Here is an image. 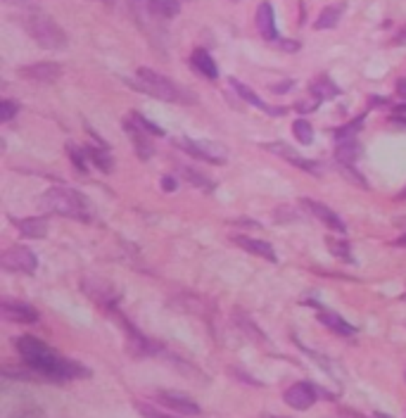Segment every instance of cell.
<instances>
[{"label":"cell","mask_w":406,"mask_h":418,"mask_svg":"<svg viewBox=\"0 0 406 418\" xmlns=\"http://www.w3.org/2000/svg\"><path fill=\"white\" fill-rule=\"evenodd\" d=\"M19 357L24 359L28 368H33L46 382H67L71 378H85L88 368H83L78 361L64 359L55 354L43 340H36L31 335H21L14 340Z\"/></svg>","instance_id":"cell-1"},{"label":"cell","mask_w":406,"mask_h":418,"mask_svg":"<svg viewBox=\"0 0 406 418\" xmlns=\"http://www.w3.org/2000/svg\"><path fill=\"white\" fill-rule=\"evenodd\" d=\"M38 207L46 211V214L76 219V221H90L93 219L90 202L85 200L81 193H76V190H71L67 186H55V188L46 190L38 200Z\"/></svg>","instance_id":"cell-2"},{"label":"cell","mask_w":406,"mask_h":418,"mask_svg":"<svg viewBox=\"0 0 406 418\" xmlns=\"http://www.w3.org/2000/svg\"><path fill=\"white\" fill-rule=\"evenodd\" d=\"M21 26H24V31L31 36L33 43H38L41 48H46V51H64V48L69 46L67 31L57 22H53L48 15H43V12H36V10L26 12V15L21 17Z\"/></svg>","instance_id":"cell-3"},{"label":"cell","mask_w":406,"mask_h":418,"mask_svg":"<svg viewBox=\"0 0 406 418\" xmlns=\"http://www.w3.org/2000/svg\"><path fill=\"white\" fill-rule=\"evenodd\" d=\"M135 88H140L142 93L152 95L157 100H164V103H183V105L195 103L192 93H188V90L181 88L171 79H167L164 74L155 72V69H147V67H140L138 74H135Z\"/></svg>","instance_id":"cell-4"},{"label":"cell","mask_w":406,"mask_h":418,"mask_svg":"<svg viewBox=\"0 0 406 418\" xmlns=\"http://www.w3.org/2000/svg\"><path fill=\"white\" fill-rule=\"evenodd\" d=\"M178 147H183L190 157L209 162V164H226L228 160V150L221 143H214V140H190V138H178L176 140Z\"/></svg>","instance_id":"cell-5"},{"label":"cell","mask_w":406,"mask_h":418,"mask_svg":"<svg viewBox=\"0 0 406 418\" xmlns=\"http://www.w3.org/2000/svg\"><path fill=\"white\" fill-rule=\"evenodd\" d=\"M269 152H274L276 157H281L285 162H290L292 167H297V169H302V172L306 174H311V176H321L323 174V167H321V162L316 160H306L304 155H299L295 147H290V145H285V143H266L264 145Z\"/></svg>","instance_id":"cell-6"},{"label":"cell","mask_w":406,"mask_h":418,"mask_svg":"<svg viewBox=\"0 0 406 418\" xmlns=\"http://www.w3.org/2000/svg\"><path fill=\"white\" fill-rule=\"evenodd\" d=\"M0 264L7 271H19V273H33L36 266H38V259H36V254L28 250V247H21V245H14L10 250L3 252V257H0Z\"/></svg>","instance_id":"cell-7"},{"label":"cell","mask_w":406,"mask_h":418,"mask_svg":"<svg viewBox=\"0 0 406 418\" xmlns=\"http://www.w3.org/2000/svg\"><path fill=\"white\" fill-rule=\"evenodd\" d=\"M81 290L90 297V300H95L98 304H103V307H110V304L117 302V288H114L110 281L98 278V276H95V278H93V276L83 278Z\"/></svg>","instance_id":"cell-8"},{"label":"cell","mask_w":406,"mask_h":418,"mask_svg":"<svg viewBox=\"0 0 406 418\" xmlns=\"http://www.w3.org/2000/svg\"><path fill=\"white\" fill-rule=\"evenodd\" d=\"M0 311H3V318L10 323H36L38 321V311H36L31 304L19 302V300H3L0 302Z\"/></svg>","instance_id":"cell-9"},{"label":"cell","mask_w":406,"mask_h":418,"mask_svg":"<svg viewBox=\"0 0 406 418\" xmlns=\"http://www.w3.org/2000/svg\"><path fill=\"white\" fill-rule=\"evenodd\" d=\"M19 76H24L28 81L50 83L62 76V67L57 65V62H33V65L19 67Z\"/></svg>","instance_id":"cell-10"},{"label":"cell","mask_w":406,"mask_h":418,"mask_svg":"<svg viewBox=\"0 0 406 418\" xmlns=\"http://www.w3.org/2000/svg\"><path fill=\"white\" fill-rule=\"evenodd\" d=\"M228 83H231L235 93H238L245 103L252 105V108L261 110V112H266V115H271V117H283V115H288V110H285V108H274V105L264 103L261 98L256 95L252 88L245 86V83H242V81H238V79H235V76H231V79H228Z\"/></svg>","instance_id":"cell-11"},{"label":"cell","mask_w":406,"mask_h":418,"mask_svg":"<svg viewBox=\"0 0 406 418\" xmlns=\"http://www.w3.org/2000/svg\"><path fill=\"white\" fill-rule=\"evenodd\" d=\"M283 399L295 411H304L316 402V390H313V385H309V382H297V385L285 390Z\"/></svg>","instance_id":"cell-12"},{"label":"cell","mask_w":406,"mask_h":418,"mask_svg":"<svg viewBox=\"0 0 406 418\" xmlns=\"http://www.w3.org/2000/svg\"><path fill=\"white\" fill-rule=\"evenodd\" d=\"M157 399H160L164 407L178 411V414H185V416H197L199 414V407L190 399L188 395L174 392V390H160V392H157Z\"/></svg>","instance_id":"cell-13"},{"label":"cell","mask_w":406,"mask_h":418,"mask_svg":"<svg viewBox=\"0 0 406 418\" xmlns=\"http://www.w3.org/2000/svg\"><path fill=\"white\" fill-rule=\"evenodd\" d=\"M256 29H259L261 38H266L269 43H278L281 36H278V29H276V15H274V5L271 3H261L259 8H256Z\"/></svg>","instance_id":"cell-14"},{"label":"cell","mask_w":406,"mask_h":418,"mask_svg":"<svg viewBox=\"0 0 406 418\" xmlns=\"http://www.w3.org/2000/svg\"><path fill=\"white\" fill-rule=\"evenodd\" d=\"M302 207H306L311 211L313 216L318 219L321 224L326 226V229H330V231H335V233H342V236H345L347 233V226H345V221H342V219L335 214L333 209H328L326 204H321V202H313V200H302Z\"/></svg>","instance_id":"cell-15"},{"label":"cell","mask_w":406,"mask_h":418,"mask_svg":"<svg viewBox=\"0 0 406 418\" xmlns=\"http://www.w3.org/2000/svg\"><path fill=\"white\" fill-rule=\"evenodd\" d=\"M311 307H316V311H318V321L326 325V328H330L333 333H338V335H354L356 333V328L352 323H347L345 318L342 316H338L335 311H330V309H323L321 304H316V302H311Z\"/></svg>","instance_id":"cell-16"},{"label":"cell","mask_w":406,"mask_h":418,"mask_svg":"<svg viewBox=\"0 0 406 418\" xmlns=\"http://www.w3.org/2000/svg\"><path fill=\"white\" fill-rule=\"evenodd\" d=\"M190 65L192 69H195L197 74H202L204 79H209V81H217L219 79V67H217V62L212 60V55L202 51V48H197V51H192L190 55Z\"/></svg>","instance_id":"cell-17"},{"label":"cell","mask_w":406,"mask_h":418,"mask_svg":"<svg viewBox=\"0 0 406 418\" xmlns=\"http://www.w3.org/2000/svg\"><path fill=\"white\" fill-rule=\"evenodd\" d=\"M233 243L240 245L245 252L254 254V257H261L266 261H276L274 247H271L269 243H264V240H254V238H247V236H233Z\"/></svg>","instance_id":"cell-18"},{"label":"cell","mask_w":406,"mask_h":418,"mask_svg":"<svg viewBox=\"0 0 406 418\" xmlns=\"http://www.w3.org/2000/svg\"><path fill=\"white\" fill-rule=\"evenodd\" d=\"M345 10H347V3H345V0L328 5V8L321 10V15H318V19H316V24H313V29H318V31H323V29H335V26L340 24L342 15H345Z\"/></svg>","instance_id":"cell-19"},{"label":"cell","mask_w":406,"mask_h":418,"mask_svg":"<svg viewBox=\"0 0 406 418\" xmlns=\"http://www.w3.org/2000/svg\"><path fill=\"white\" fill-rule=\"evenodd\" d=\"M14 226H17L24 238H46L48 236V221L43 216L14 219Z\"/></svg>","instance_id":"cell-20"},{"label":"cell","mask_w":406,"mask_h":418,"mask_svg":"<svg viewBox=\"0 0 406 418\" xmlns=\"http://www.w3.org/2000/svg\"><path fill=\"white\" fill-rule=\"evenodd\" d=\"M124 131H126V136H128V140L133 143V147H135V152H138V157L140 160H150L155 155V150H152V145L147 143V133H142L140 129H135V126L131 124V122H124Z\"/></svg>","instance_id":"cell-21"},{"label":"cell","mask_w":406,"mask_h":418,"mask_svg":"<svg viewBox=\"0 0 406 418\" xmlns=\"http://www.w3.org/2000/svg\"><path fill=\"white\" fill-rule=\"evenodd\" d=\"M311 95L313 98H318V100H333V98H338L340 95V88L335 86L330 76H318L316 81H311Z\"/></svg>","instance_id":"cell-22"},{"label":"cell","mask_w":406,"mask_h":418,"mask_svg":"<svg viewBox=\"0 0 406 418\" xmlns=\"http://www.w3.org/2000/svg\"><path fill=\"white\" fill-rule=\"evenodd\" d=\"M181 5L183 0H150V8L160 19H174L181 12Z\"/></svg>","instance_id":"cell-23"},{"label":"cell","mask_w":406,"mask_h":418,"mask_svg":"<svg viewBox=\"0 0 406 418\" xmlns=\"http://www.w3.org/2000/svg\"><path fill=\"white\" fill-rule=\"evenodd\" d=\"M181 176L188 183H192L195 188L204 190V193H212L214 188H217V183H214L209 176H204L202 172H197V169H190V167H181Z\"/></svg>","instance_id":"cell-24"},{"label":"cell","mask_w":406,"mask_h":418,"mask_svg":"<svg viewBox=\"0 0 406 418\" xmlns=\"http://www.w3.org/2000/svg\"><path fill=\"white\" fill-rule=\"evenodd\" d=\"M128 122H131L135 129H140L142 133H147V136H155V138H164L167 133H164L162 126L152 124L150 119H145L140 115V112H128Z\"/></svg>","instance_id":"cell-25"},{"label":"cell","mask_w":406,"mask_h":418,"mask_svg":"<svg viewBox=\"0 0 406 418\" xmlns=\"http://www.w3.org/2000/svg\"><path fill=\"white\" fill-rule=\"evenodd\" d=\"M85 155H88V160L95 164L100 172L103 174H110L112 172V167H114V162H112V157H110V152L105 150V147H85Z\"/></svg>","instance_id":"cell-26"},{"label":"cell","mask_w":406,"mask_h":418,"mask_svg":"<svg viewBox=\"0 0 406 418\" xmlns=\"http://www.w3.org/2000/svg\"><path fill=\"white\" fill-rule=\"evenodd\" d=\"M361 147L356 145V140H340L338 143V162L340 164H354L356 157H359Z\"/></svg>","instance_id":"cell-27"},{"label":"cell","mask_w":406,"mask_h":418,"mask_svg":"<svg viewBox=\"0 0 406 418\" xmlns=\"http://www.w3.org/2000/svg\"><path fill=\"white\" fill-rule=\"evenodd\" d=\"M292 133H295V138L302 145L313 143V129H311V124L306 122V119H295V122H292Z\"/></svg>","instance_id":"cell-28"},{"label":"cell","mask_w":406,"mask_h":418,"mask_svg":"<svg viewBox=\"0 0 406 418\" xmlns=\"http://www.w3.org/2000/svg\"><path fill=\"white\" fill-rule=\"evenodd\" d=\"M67 152H69L71 164L76 167V172H78V174H88V164H85L88 155H85V150H81V147H76L74 143H67Z\"/></svg>","instance_id":"cell-29"},{"label":"cell","mask_w":406,"mask_h":418,"mask_svg":"<svg viewBox=\"0 0 406 418\" xmlns=\"http://www.w3.org/2000/svg\"><path fill=\"white\" fill-rule=\"evenodd\" d=\"M235 321H238V325H240V328L245 330L249 338H254L256 343H266V338H264V333H261L259 328H256V325H254V321H252V318H249V316L240 314V311H238V314H235Z\"/></svg>","instance_id":"cell-30"},{"label":"cell","mask_w":406,"mask_h":418,"mask_svg":"<svg viewBox=\"0 0 406 418\" xmlns=\"http://www.w3.org/2000/svg\"><path fill=\"white\" fill-rule=\"evenodd\" d=\"M363 119H366V117L361 115V117L352 119V122H349V124L340 126V129L335 131V138H338V143H340V140H352V138L356 136V133H359L361 126H363Z\"/></svg>","instance_id":"cell-31"},{"label":"cell","mask_w":406,"mask_h":418,"mask_svg":"<svg viewBox=\"0 0 406 418\" xmlns=\"http://www.w3.org/2000/svg\"><path fill=\"white\" fill-rule=\"evenodd\" d=\"M340 174L345 176V179H349L354 183V186H361V188H368V181L363 179L361 174H356V169L352 164H340Z\"/></svg>","instance_id":"cell-32"},{"label":"cell","mask_w":406,"mask_h":418,"mask_svg":"<svg viewBox=\"0 0 406 418\" xmlns=\"http://www.w3.org/2000/svg\"><path fill=\"white\" fill-rule=\"evenodd\" d=\"M17 112H19V105H17V103H12V100H3V103H0V122L7 124L14 115H17Z\"/></svg>","instance_id":"cell-33"},{"label":"cell","mask_w":406,"mask_h":418,"mask_svg":"<svg viewBox=\"0 0 406 418\" xmlns=\"http://www.w3.org/2000/svg\"><path fill=\"white\" fill-rule=\"evenodd\" d=\"M328 245H330V252L335 257H342L345 261H352V254H349V245L347 243H340V240H328Z\"/></svg>","instance_id":"cell-34"},{"label":"cell","mask_w":406,"mask_h":418,"mask_svg":"<svg viewBox=\"0 0 406 418\" xmlns=\"http://www.w3.org/2000/svg\"><path fill=\"white\" fill-rule=\"evenodd\" d=\"M12 418H46V414H43L41 409H28V411H21V414L12 416Z\"/></svg>","instance_id":"cell-35"},{"label":"cell","mask_w":406,"mask_h":418,"mask_svg":"<svg viewBox=\"0 0 406 418\" xmlns=\"http://www.w3.org/2000/svg\"><path fill=\"white\" fill-rule=\"evenodd\" d=\"M140 414L145 416V418H169V416H164V414H160V411H155V409H150V407H140Z\"/></svg>","instance_id":"cell-36"},{"label":"cell","mask_w":406,"mask_h":418,"mask_svg":"<svg viewBox=\"0 0 406 418\" xmlns=\"http://www.w3.org/2000/svg\"><path fill=\"white\" fill-rule=\"evenodd\" d=\"M162 188L167 190V193L176 190V179H171V176H164V179H162Z\"/></svg>","instance_id":"cell-37"},{"label":"cell","mask_w":406,"mask_h":418,"mask_svg":"<svg viewBox=\"0 0 406 418\" xmlns=\"http://www.w3.org/2000/svg\"><path fill=\"white\" fill-rule=\"evenodd\" d=\"M397 93H399V98H404L406 100V79L397 83Z\"/></svg>","instance_id":"cell-38"},{"label":"cell","mask_w":406,"mask_h":418,"mask_svg":"<svg viewBox=\"0 0 406 418\" xmlns=\"http://www.w3.org/2000/svg\"><path fill=\"white\" fill-rule=\"evenodd\" d=\"M7 5H31V0H3Z\"/></svg>","instance_id":"cell-39"},{"label":"cell","mask_w":406,"mask_h":418,"mask_svg":"<svg viewBox=\"0 0 406 418\" xmlns=\"http://www.w3.org/2000/svg\"><path fill=\"white\" fill-rule=\"evenodd\" d=\"M375 418H392V416H387V414H375Z\"/></svg>","instance_id":"cell-40"},{"label":"cell","mask_w":406,"mask_h":418,"mask_svg":"<svg viewBox=\"0 0 406 418\" xmlns=\"http://www.w3.org/2000/svg\"><path fill=\"white\" fill-rule=\"evenodd\" d=\"M399 245H406V236H404V238H399Z\"/></svg>","instance_id":"cell-41"},{"label":"cell","mask_w":406,"mask_h":418,"mask_svg":"<svg viewBox=\"0 0 406 418\" xmlns=\"http://www.w3.org/2000/svg\"><path fill=\"white\" fill-rule=\"evenodd\" d=\"M261 418H283V416H261Z\"/></svg>","instance_id":"cell-42"},{"label":"cell","mask_w":406,"mask_h":418,"mask_svg":"<svg viewBox=\"0 0 406 418\" xmlns=\"http://www.w3.org/2000/svg\"><path fill=\"white\" fill-rule=\"evenodd\" d=\"M402 200H406V188H404V193H402Z\"/></svg>","instance_id":"cell-43"}]
</instances>
